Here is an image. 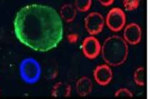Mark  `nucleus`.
Listing matches in <instances>:
<instances>
[{
  "label": "nucleus",
  "mask_w": 150,
  "mask_h": 99,
  "mask_svg": "<svg viewBox=\"0 0 150 99\" xmlns=\"http://www.w3.org/2000/svg\"><path fill=\"white\" fill-rule=\"evenodd\" d=\"M84 24L88 33H90L91 35H97L103 29L105 19L102 14L98 12H91L85 17Z\"/></svg>",
  "instance_id": "obj_5"
},
{
  "label": "nucleus",
  "mask_w": 150,
  "mask_h": 99,
  "mask_svg": "<svg viewBox=\"0 0 150 99\" xmlns=\"http://www.w3.org/2000/svg\"><path fill=\"white\" fill-rule=\"evenodd\" d=\"M115 0H98V2L103 6H109L114 2Z\"/></svg>",
  "instance_id": "obj_18"
},
{
  "label": "nucleus",
  "mask_w": 150,
  "mask_h": 99,
  "mask_svg": "<svg viewBox=\"0 0 150 99\" xmlns=\"http://www.w3.org/2000/svg\"><path fill=\"white\" fill-rule=\"evenodd\" d=\"M43 75L46 79H54L58 74L57 64L53 60H48L47 64L45 65L44 70H43Z\"/></svg>",
  "instance_id": "obj_12"
},
{
  "label": "nucleus",
  "mask_w": 150,
  "mask_h": 99,
  "mask_svg": "<svg viewBox=\"0 0 150 99\" xmlns=\"http://www.w3.org/2000/svg\"><path fill=\"white\" fill-rule=\"evenodd\" d=\"M126 23V15L121 8L114 7L108 12L105 18V24L113 32L122 30Z\"/></svg>",
  "instance_id": "obj_4"
},
{
  "label": "nucleus",
  "mask_w": 150,
  "mask_h": 99,
  "mask_svg": "<svg viewBox=\"0 0 150 99\" xmlns=\"http://www.w3.org/2000/svg\"><path fill=\"white\" fill-rule=\"evenodd\" d=\"M67 39L70 43H76L78 40V34L77 33H71V34L67 35Z\"/></svg>",
  "instance_id": "obj_17"
},
{
  "label": "nucleus",
  "mask_w": 150,
  "mask_h": 99,
  "mask_svg": "<svg viewBox=\"0 0 150 99\" xmlns=\"http://www.w3.org/2000/svg\"><path fill=\"white\" fill-rule=\"evenodd\" d=\"M71 92V87L64 82H58L52 88V97H69Z\"/></svg>",
  "instance_id": "obj_11"
},
{
  "label": "nucleus",
  "mask_w": 150,
  "mask_h": 99,
  "mask_svg": "<svg viewBox=\"0 0 150 99\" xmlns=\"http://www.w3.org/2000/svg\"><path fill=\"white\" fill-rule=\"evenodd\" d=\"M0 94H1V91H0Z\"/></svg>",
  "instance_id": "obj_19"
},
{
  "label": "nucleus",
  "mask_w": 150,
  "mask_h": 99,
  "mask_svg": "<svg viewBox=\"0 0 150 99\" xmlns=\"http://www.w3.org/2000/svg\"><path fill=\"white\" fill-rule=\"evenodd\" d=\"M77 10L74 5L70 3H66L62 5L61 9H60V17L63 19L66 22H72L76 17Z\"/></svg>",
  "instance_id": "obj_10"
},
{
  "label": "nucleus",
  "mask_w": 150,
  "mask_h": 99,
  "mask_svg": "<svg viewBox=\"0 0 150 99\" xmlns=\"http://www.w3.org/2000/svg\"><path fill=\"white\" fill-rule=\"evenodd\" d=\"M14 33L27 47L46 52L56 47L63 39L62 19L51 6L29 4L16 13Z\"/></svg>",
  "instance_id": "obj_1"
},
{
  "label": "nucleus",
  "mask_w": 150,
  "mask_h": 99,
  "mask_svg": "<svg viewBox=\"0 0 150 99\" xmlns=\"http://www.w3.org/2000/svg\"><path fill=\"white\" fill-rule=\"evenodd\" d=\"M92 0H75V8L80 12H86L90 9Z\"/></svg>",
  "instance_id": "obj_14"
},
{
  "label": "nucleus",
  "mask_w": 150,
  "mask_h": 99,
  "mask_svg": "<svg viewBox=\"0 0 150 99\" xmlns=\"http://www.w3.org/2000/svg\"><path fill=\"white\" fill-rule=\"evenodd\" d=\"M20 76L24 82L28 84L35 83L39 80L42 68H41L39 62L34 58H25L21 61L20 64Z\"/></svg>",
  "instance_id": "obj_3"
},
{
  "label": "nucleus",
  "mask_w": 150,
  "mask_h": 99,
  "mask_svg": "<svg viewBox=\"0 0 150 99\" xmlns=\"http://www.w3.org/2000/svg\"><path fill=\"white\" fill-rule=\"evenodd\" d=\"M115 97H133V93L127 88L118 89L114 94Z\"/></svg>",
  "instance_id": "obj_16"
},
{
  "label": "nucleus",
  "mask_w": 150,
  "mask_h": 99,
  "mask_svg": "<svg viewBox=\"0 0 150 99\" xmlns=\"http://www.w3.org/2000/svg\"><path fill=\"white\" fill-rule=\"evenodd\" d=\"M123 39L131 45L138 44L141 41V28L137 23H130L125 27Z\"/></svg>",
  "instance_id": "obj_8"
},
{
  "label": "nucleus",
  "mask_w": 150,
  "mask_h": 99,
  "mask_svg": "<svg viewBox=\"0 0 150 99\" xmlns=\"http://www.w3.org/2000/svg\"><path fill=\"white\" fill-rule=\"evenodd\" d=\"M140 0H123V6L128 11H133L138 8Z\"/></svg>",
  "instance_id": "obj_15"
},
{
  "label": "nucleus",
  "mask_w": 150,
  "mask_h": 99,
  "mask_svg": "<svg viewBox=\"0 0 150 99\" xmlns=\"http://www.w3.org/2000/svg\"><path fill=\"white\" fill-rule=\"evenodd\" d=\"M93 76L99 85L105 86L108 85L112 80L113 72L108 64H101L94 69Z\"/></svg>",
  "instance_id": "obj_7"
},
{
  "label": "nucleus",
  "mask_w": 150,
  "mask_h": 99,
  "mask_svg": "<svg viewBox=\"0 0 150 99\" xmlns=\"http://www.w3.org/2000/svg\"><path fill=\"white\" fill-rule=\"evenodd\" d=\"M81 49L86 58L95 59L100 54L101 45L97 38L92 35L84 38L83 42L81 44Z\"/></svg>",
  "instance_id": "obj_6"
},
{
  "label": "nucleus",
  "mask_w": 150,
  "mask_h": 99,
  "mask_svg": "<svg viewBox=\"0 0 150 99\" xmlns=\"http://www.w3.org/2000/svg\"><path fill=\"white\" fill-rule=\"evenodd\" d=\"M146 79H147L146 69H145L144 67H138V68L134 71L133 80H134V82L137 85L144 86L145 84H146Z\"/></svg>",
  "instance_id": "obj_13"
},
{
  "label": "nucleus",
  "mask_w": 150,
  "mask_h": 99,
  "mask_svg": "<svg viewBox=\"0 0 150 99\" xmlns=\"http://www.w3.org/2000/svg\"><path fill=\"white\" fill-rule=\"evenodd\" d=\"M93 89V83L91 79L87 76L79 78L76 82V92L81 97H85L89 95Z\"/></svg>",
  "instance_id": "obj_9"
},
{
  "label": "nucleus",
  "mask_w": 150,
  "mask_h": 99,
  "mask_svg": "<svg viewBox=\"0 0 150 99\" xmlns=\"http://www.w3.org/2000/svg\"><path fill=\"white\" fill-rule=\"evenodd\" d=\"M101 54L106 64L109 66H119L124 63L128 56L127 42L118 35L106 38L101 46Z\"/></svg>",
  "instance_id": "obj_2"
}]
</instances>
